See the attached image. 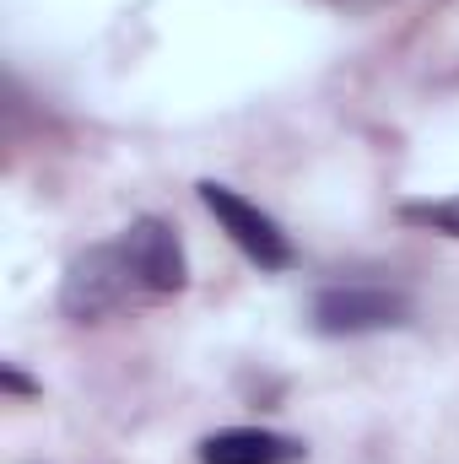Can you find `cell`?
<instances>
[{
	"instance_id": "obj_1",
	"label": "cell",
	"mask_w": 459,
	"mask_h": 464,
	"mask_svg": "<svg viewBox=\"0 0 459 464\" xmlns=\"http://www.w3.org/2000/svg\"><path fill=\"white\" fill-rule=\"evenodd\" d=\"M184 281H190V259H184L179 232L162 217H141L119 237L93 243L87 254L71 259L60 281V314L71 324H103L124 308L184 292Z\"/></svg>"
},
{
	"instance_id": "obj_2",
	"label": "cell",
	"mask_w": 459,
	"mask_h": 464,
	"mask_svg": "<svg viewBox=\"0 0 459 464\" xmlns=\"http://www.w3.org/2000/svg\"><path fill=\"white\" fill-rule=\"evenodd\" d=\"M308 319L330 341H341V335H378V330H400L411 319V297L400 286H384V281H336V286L314 292Z\"/></svg>"
},
{
	"instance_id": "obj_3",
	"label": "cell",
	"mask_w": 459,
	"mask_h": 464,
	"mask_svg": "<svg viewBox=\"0 0 459 464\" xmlns=\"http://www.w3.org/2000/svg\"><path fill=\"white\" fill-rule=\"evenodd\" d=\"M200 206L222 222V232L238 243V254L254 259L259 270H292V265H298V248H292V237L281 232V222H276L270 211H259L254 200H243L238 189L206 179V184H200Z\"/></svg>"
},
{
	"instance_id": "obj_4",
	"label": "cell",
	"mask_w": 459,
	"mask_h": 464,
	"mask_svg": "<svg viewBox=\"0 0 459 464\" xmlns=\"http://www.w3.org/2000/svg\"><path fill=\"white\" fill-rule=\"evenodd\" d=\"M200 464H303L308 449L270 427H222L200 443Z\"/></svg>"
},
{
	"instance_id": "obj_5",
	"label": "cell",
	"mask_w": 459,
	"mask_h": 464,
	"mask_svg": "<svg viewBox=\"0 0 459 464\" xmlns=\"http://www.w3.org/2000/svg\"><path fill=\"white\" fill-rule=\"evenodd\" d=\"M400 222L444 232V237H459V195H449V200H405L400 206Z\"/></svg>"
},
{
	"instance_id": "obj_6",
	"label": "cell",
	"mask_w": 459,
	"mask_h": 464,
	"mask_svg": "<svg viewBox=\"0 0 459 464\" xmlns=\"http://www.w3.org/2000/svg\"><path fill=\"white\" fill-rule=\"evenodd\" d=\"M0 378H5V389H11V394H33V383H27V378H22V372H16V367H5V372H0Z\"/></svg>"
}]
</instances>
